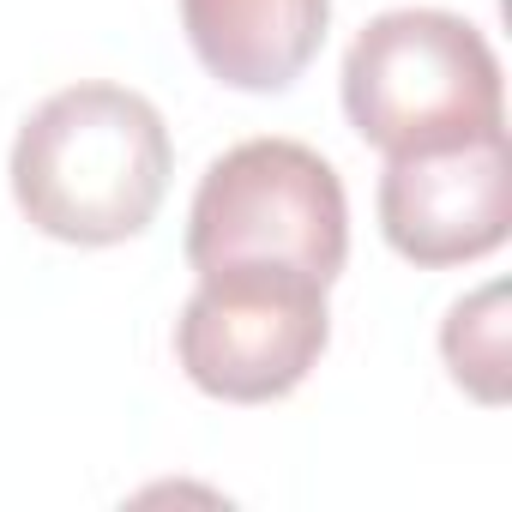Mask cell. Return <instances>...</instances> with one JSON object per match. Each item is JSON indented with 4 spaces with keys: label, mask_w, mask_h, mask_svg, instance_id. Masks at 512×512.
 <instances>
[{
    "label": "cell",
    "mask_w": 512,
    "mask_h": 512,
    "mask_svg": "<svg viewBox=\"0 0 512 512\" xmlns=\"http://www.w3.org/2000/svg\"><path fill=\"white\" fill-rule=\"evenodd\" d=\"M440 356L470 398L506 404V284H482L476 296L452 302L440 326Z\"/></svg>",
    "instance_id": "52a82bcc"
},
{
    "label": "cell",
    "mask_w": 512,
    "mask_h": 512,
    "mask_svg": "<svg viewBox=\"0 0 512 512\" xmlns=\"http://www.w3.org/2000/svg\"><path fill=\"white\" fill-rule=\"evenodd\" d=\"M326 338V284L278 266L199 272V290L175 320V356L187 380L223 404L290 398L320 368Z\"/></svg>",
    "instance_id": "277c9868"
},
{
    "label": "cell",
    "mask_w": 512,
    "mask_h": 512,
    "mask_svg": "<svg viewBox=\"0 0 512 512\" xmlns=\"http://www.w3.org/2000/svg\"><path fill=\"white\" fill-rule=\"evenodd\" d=\"M344 115L386 151L416 157L506 133V85L488 37L440 7H398L362 25L344 55Z\"/></svg>",
    "instance_id": "7a4b0ae2"
},
{
    "label": "cell",
    "mask_w": 512,
    "mask_h": 512,
    "mask_svg": "<svg viewBox=\"0 0 512 512\" xmlns=\"http://www.w3.org/2000/svg\"><path fill=\"white\" fill-rule=\"evenodd\" d=\"M332 25V0H181L199 67L229 91H284L308 73Z\"/></svg>",
    "instance_id": "8992f818"
},
{
    "label": "cell",
    "mask_w": 512,
    "mask_h": 512,
    "mask_svg": "<svg viewBox=\"0 0 512 512\" xmlns=\"http://www.w3.org/2000/svg\"><path fill=\"white\" fill-rule=\"evenodd\" d=\"M350 260V199L338 169L302 139H247L223 151L187 211V266H278L332 278Z\"/></svg>",
    "instance_id": "3957f363"
},
{
    "label": "cell",
    "mask_w": 512,
    "mask_h": 512,
    "mask_svg": "<svg viewBox=\"0 0 512 512\" xmlns=\"http://www.w3.org/2000/svg\"><path fill=\"white\" fill-rule=\"evenodd\" d=\"M175 145L163 115L127 85H67L13 139L19 211L73 247H115L151 229Z\"/></svg>",
    "instance_id": "6da1fadb"
},
{
    "label": "cell",
    "mask_w": 512,
    "mask_h": 512,
    "mask_svg": "<svg viewBox=\"0 0 512 512\" xmlns=\"http://www.w3.org/2000/svg\"><path fill=\"white\" fill-rule=\"evenodd\" d=\"M506 223H512L506 133H482L470 145H440L416 157H386L380 229L410 266L440 272L482 260L506 241Z\"/></svg>",
    "instance_id": "5b68a950"
}]
</instances>
